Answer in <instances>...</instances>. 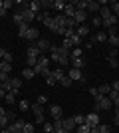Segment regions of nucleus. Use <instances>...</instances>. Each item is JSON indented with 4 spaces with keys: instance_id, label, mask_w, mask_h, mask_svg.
Wrapping results in <instances>:
<instances>
[{
    "instance_id": "obj_1",
    "label": "nucleus",
    "mask_w": 119,
    "mask_h": 133,
    "mask_svg": "<svg viewBox=\"0 0 119 133\" xmlns=\"http://www.w3.org/2000/svg\"><path fill=\"white\" fill-rule=\"evenodd\" d=\"M50 60L56 62V64H60V66H68L69 64V52L66 50V48H62V46H52L50 48Z\"/></svg>"
},
{
    "instance_id": "obj_2",
    "label": "nucleus",
    "mask_w": 119,
    "mask_h": 133,
    "mask_svg": "<svg viewBox=\"0 0 119 133\" xmlns=\"http://www.w3.org/2000/svg\"><path fill=\"white\" fill-rule=\"evenodd\" d=\"M113 107V103H111V99H109L107 95H99V97H95V109H111Z\"/></svg>"
},
{
    "instance_id": "obj_3",
    "label": "nucleus",
    "mask_w": 119,
    "mask_h": 133,
    "mask_svg": "<svg viewBox=\"0 0 119 133\" xmlns=\"http://www.w3.org/2000/svg\"><path fill=\"white\" fill-rule=\"evenodd\" d=\"M68 78L72 79V82H85L83 72H81V70H75V68H72V70L68 72Z\"/></svg>"
},
{
    "instance_id": "obj_4",
    "label": "nucleus",
    "mask_w": 119,
    "mask_h": 133,
    "mask_svg": "<svg viewBox=\"0 0 119 133\" xmlns=\"http://www.w3.org/2000/svg\"><path fill=\"white\" fill-rule=\"evenodd\" d=\"M24 125H26V121L18 117V119H16V121H14V123H10V125H8V131H10V133H22Z\"/></svg>"
},
{
    "instance_id": "obj_5",
    "label": "nucleus",
    "mask_w": 119,
    "mask_h": 133,
    "mask_svg": "<svg viewBox=\"0 0 119 133\" xmlns=\"http://www.w3.org/2000/svg\"><path fill=\"white\" fill-rule=\"evenodd\" d=\"M85 125H87V127H97V125H99V115H97V113H89V115H85Z\"/></svg>"
},
{
    "instance_id": "obj_6",
    "label": "nucleus",
    "mask_w": 119,
    "mask_h": 133,
    "mask_svg": "<svg viewBox=\"0 0 119 133\" xmlns=\"http://www.w3.org/2000/svg\"><path fill=\"white\" fill-rule=\"evenodd\" d=\"M64 16L66 18H74L75 16V2H68L64 8Z\"/></svg>"
},
{
    "instance_id": "obj_7",
    "label": "nucleus",
    "mask_w": 119,
    "mask_h": 133,
    "mask_svg": "<svg viewBox=\"0 0 119 133\" xmlns=\"http://www.w3.org/2000/svg\"><path fill=\"white\" fill-rule=\"evenodd\" d=\"M26 40H28V42H38L40 40V30L38 28H30L28 34H26Z\"/></svg>"
},
{
    "instance_id": "obj_8",
    "label": "nucleus",
    "mask_w": 119,
    "mask_h": 133,
    "mask_svg": "<svg viewBox=\"0 0 119 133\" xmlns=\"http://www.w3.org/2000/svg\"><path fill=\"white\" fill-rule=\"evenodd\" d=\"M36 46H38V50L42 52V54H44L46 50H50V48H52V44H50V42H48L46 38H40L38 42H36Z\"/></svg>"
},
{
    "instance_id": "obj_9",
    "label": "nucleus",
    "mask_w": 119,
    "mask_h": 133,
    "mask_svg": "<svg viewBox=\"0 0 119 133\" xmlns=\"http://www.w3.org/2000/svg\"><path fill=\"white\" fill-rule=\"evenodd\" d=\"M74 20H75V24L78 26H81V24L87 20V12H81V10H75V16H74Z\"/></svg>"
},
{
    "instance_id": "obj_10",
    "label": "nucleus",
    "mask_w": 119,
    "mask_h": 133,
    "mask_svg": "<svg viewBox=\"0 0 119 133\" xmlns=\"http://www.w3.org/2000/svg\"><path fill=\"white\" fill-rule=\"evenodd\" d=\"M69 62H72V68H75V70H83L85 68L83 58H69Z\"/></svg>"
},
{
    "instance_id": "obj_11",
    "label": "nucleus",
    "mask_w": 119,
    "mask_h": 133,
    "mask_svg": "<svg viewBox=\"0 0 119 133\" xmlns=\"http://www.w3.org/2000/svg\"><path fill=\"white\" fill-rule=\"evenodd\" d=\"M62 121H64V129H66L68 133H72V131H74L75 123H74V119H72V117H62Z\"/></svg>"
},
{
    "instance_id": "obj_12",
    "label": "nucleus",
    "mask_w": 119,
    "mask_h": 133,
    "mask_svg": "<svg viewBox=\"0 0 119 133\" xmlns=\"http://www.w3.org/2000/svg\"><path fill=\"white\" fill-rule=\"evenodd\" d=\"M30 109H32V113H34L36 117H40V115H44V105H40L38 101H34L32 105H30Z\"/></svg>"
},
{
    "instance_id": "obj_13",
    "label": "nucleus",
    "mask_w": 119,
    "mask_h": 133,
    "mask_svg": "<svg viewBox=\"0 0 119 133\" xmlns=\"http://www.w3.org/2000/svg\"><path fill=\"white\" fill-rule=\"evenodd\" d=\"M26 54H28V58H40V56H42V52L38 50V46H28V52H26Z\"/></svg>"
},
{
    "instance_id": "obj_14",
    "label": "nucleus",
    "mask_w": 119,
    "mask_h": 133,
    "mask_svg": "<svg viewBox=\"0 0 119 133\" xmlns=\"http://www.w3.org/2000/svg\"><path fill=\"white\" fill-rule=\"evenodd\" d=\"M75 34H78L79 38H85V36H89V28L85 26V24H81V26L75 28Z\"/></svg>"
},
{
    "instance_id": "obj_15",
    "label": "nucleus",
    "mask_w": 119,
    "mask_h": 133,
    "mask_svg": "<svg viewBox=\"0 0 119 133\" xmlns=\"http://www.w3.org/2000/svg\"><path fill=\"white\" fill-rule=\"evenodd\" d=\"M50 113L54 119H62V107L60 105H50Z\"/></svg>"
},
{
    "instance_id": "obj_16",
    "label": "nucleus",
    "mask_w": 119,
    "mask_h": 133,
    "mask_svg": "<svg viewBox=\"0 0 119 133\" xmlns=\"http://www.w3.org/2000/svg\"><path fill=\"white\" fill-rule=\"evenodd\" d=\"M97 10H101V4L95 0H87V12H97Z\"/></svg>"
},
{
    "instance_id": "obj_17",
    "label": "nucleus",
    "mask_w": 119,
    "mask_h": 133,
    "mask_svg": "<svg viewBox=\"0 0 119 133\" xmlns=\"http://www.w3.org/2000/svg\"><path fill=\"white\" fill-rule=\"evenodd\" d=\"M28 30H30V26L26 22H22L20 26H18V36L20 38H26V34H28Z\"/></svg>"
},
{
    "instance_id": "obj_18",
    "label": "nucleus",
    "mask_w": 119,
    "mask_h": 133,
    "mask_svg": "<svg viewBox=\"0 0 119 133\" xmlns=\"http://www.w3.org/2000/svg\"><path fill=\"white\" fill-rule=\"evenodd\" d=\"M99 12H101V16H99V18H101L103 22H105V20H107V18L111 16V14H113V12H111V8H109V6H101V10H99Z\"/></svg>"
},
{
    "instance_id": "obj_19",
    "label": "nucleus",
    "mask_w": 119,
    "mask_h": 133,
    "mask_svg": "<svg viewBox=\"0 0 119 133\" xmlns=\"http://www.w3.org/2000/svg\"><path fill=\"white\" fill-rule=\"evenodd\" d=\"M10 85H12V91H18V89L22 88V79H20V78H12Z\"/></svg>"
},
{
    "instance_id": "obj_20",
    "label": "nucleus",
    "mask_w": 119,
    "mask_h": 133,
    "mask_svg": "<svg viewBox=\"0 0 119 133\" xmlns=\"http://www.w3.org/2000/svg\"><path fill=\"white\" fill-rule=\"evenodd\" d=\"M28 8L34 12V14H38L40 8H42V6H40V0H32V2H28Z\"/></svg>"
},
{
    "instance_id": "obj_21",
    "label": "nucleus",
    "mask_w": 119,
    "mask_h": 133,
    "mask_svg": "<svg viewBox=\"0 0 119 133\" xmlns=\"http://www.w3.org/2000/svg\"><path fill=\"white\" fill-rule=\"evenodd\" d=\"M107 42L113 46V48H117V46H119V36H117V34H107Z\"/></svg>"
},
{
    "instance_id": "obj_22",
    "label": "nucleus",
    "mask_w": 119,
    "mask_h": 133,
    "mask_svg": "<svg viewBox=\"0 0 119 133\" xmlns=\"http://www.w3.org/2000/svg\"><path fill=\"white\" fill-rule=\"evenodd\" d=\"M66 4H68V2H64V0H54V6H52V8H56L58 12H62V14H64V8H66Z\"/></svg>"
},
{
    "instance_id": "obj_23",
    "label": "nucleus",
    "mask_w": 119,
    "mask_h": 133,
    "mask_svg": "<svg viewBox=\"0 0 119 133\" xmlns=\"http://www.w3.org/2000/svg\"><path fill=\"white\" fill-rule=\"evenodd\" d=\"M93 42H107V32H97L95 36H93Z\"/></svg>"
},
{
    "instance_id": "obj_24",
    "label": "nucleus",
    "mask_w": 119,
    "mask_h": 133,
    "mask_svg": "<svg viewBox=\"0 0 119 133\" xmlns=\"http://www.w3.org/2000/svg\"><path fill=\"white\" fill-rule=\"evenodd\" d=\"M10 70H12V64H8V62H0V72H4V74H8L10 76Z\"/></svg>"
},
{
    "instance_id": "obj_25",
    "label": "nucleus",
    "mask_w": 119,
    "mask_h": 133,
    "mask_svg": "<svg viewBox=\"0 0 119 133\" xmlns=\"http://www.w3.org/2000/svg\"><path fill=\"white\" fill-rule=\"evenodd\" d=\"M75 10L87 12V0H79V2H75Z\"/></svg>"
},
{
    "instance_id": "obj_26",
    "label": "nucleus",
    "mask_w": 119,
    "mask_h": 133,
    "mask_svg": "<svg viewBox=\"0 0 119 133\" xmlns=\"http://www.w3.org/2000/svg\"><path fill=\"white\" fill-rule=\"evenodd\" d=\"M52 76H54V78H56L58 82H60V79H62V78H66V72L58 68V70H52Z\"/></svg>"
},
{
    "instance_id": "obj_27",
    "label": "nucleus",
    "mask_w": 119,
    "mask_h": 133,
    "mask_svg": "<svg viewBox=\"0 0 119 133\" xmlns=\"http://www.w3.org/2000/svg\"><path fill=\"white\" fill-rule=\"evenodd\" d=\"M16 94H18V91H8V94L4 95L6 103H14V101H16Z\"/></svg>"
},
{
    "instance_id": "obj_28",
    "label": "nucleus",
    "mask_w": 119,
    "mask_h": 133,
    "mask_svg": "<svg viewBox=\"0 0 119 133\" xmlns=\"http://www.w3.org/2000/svg\"><path fill=\"white\" fill-rule=\"evenodd\" d=\"M36 74H34V70L32 68H26V70H22V78H26V79H32Z\"/></svg>"
},
{
    "instance_id": "obj_29",
    "label": "nucleus",
    "mask_w": 119,
    "mask_h": 133,
    "mask_svg": "<svg viewBox=\"0 0 119 133\" xmlns=\"http://www.w3.org/2000/svg\"><path fill=\"white\" fill-rule=\"evenodd\" d=\"M69 58H83V50L81 48H74L69 52Z\"/></svg>"
},
{
    "instance_id": "obj_30",
    "label": "nucleus",
    "mask_w": 119,
    "mask_h": 133,
    "mask_svg": "<svg viewBox=\"0 0 119 133\" xmlns=\"http://www.w3.org/2000/svg\"><path fill=\"white\" fill-rule=\"evenodd\" d=\"M40 6H42V10L48 12V8H52V6H54V0H40Z\"/></svg>"
},
{
    "instance_id": "obj_31",
    "label": "nucleus",
    "mask_w": 119,
    "mask_h": 133,
    "mask_svg": "<svg viewBox=\"0 0 119 133\" xmlns=\"http://www.w3.org/2000/svg\"><path fill=\"white\" fill-rule=\"evenodd\" d=\"M48 64H50V58H46L44 54L38 58V66H42V68H48Z\"/></svg>"
},
{
    "instance_id": "obj_32",
    "label": "nucleus",
    "mask_w": 119,
    "mask_h": 133,
    "mask_svg": "<svg viewBox=\"0 0 119 133\" xmlns=\"http://www.w3.org/2000/svg\"><path fill=\"white\" fill-rule=\"evenodd\" d=\"M62 48H66L68 52H72V50H74V44H72V40H69V38H64V42H62Z\"/></svg>"
},
{
    "instance_id": "obj_33",
    "label": "nucleus",
    "mask_w": 119,
    "mask_h": 133,
    "mask_svg": "<svg viewBox=\"0 0 119 133\" xmlns=\"http://www.w3.org/2000/svg\"><path fill=\"white\" fill-rule=\"evenodd\" d=\"M69 40H72L74 48H79V44H81V40H83V38H79L78 34H74V36H69Z\"/></svg>"
},
{
    "instance_id": "obj_34",
    "label": "nucleus",
    "mask_w": 119,
    "mask_h": 133,
    "mask_svg": "<svg viewBox=\"0 0 119 133\" xmlns=\"http://www.w3.org/2000/svg\"><path fill=\"white\" fill-rule=\"evenodd\" d=\"M99 94L101 95H109V91H111V85H107V83H105V85H99Z\"/></svg>"
},
{
    "instance_id": "obj_35",
    "label": "nucleus",
    "mask_w": 119,
    "mask_h": 133,
    "mask_svg": "<svg viewBox=\"0 0 119 133\" xmlns=\"http://www.w3.org/2000/svg\"><path fill=\"white\" fill-rule=\"evenodd\" d=\"M72 119H74L75 125H83V123H85V115H74Z\"/></svg>"
},
{
    "instance_id": "obj_36",
    "label": "nucleus",
    "mask_w": 119,
    "mask_h": 133,
    "mask_svg": "<svg viewBox=\"0 0 119 133\" xmlns=\"http://www.w3.org/2000/svg\"><path fill=\"white\" fill-rule=\"evenodd\" d=\"M109 8H111V12H113V16L119 18V2H111V6H109Z\"/></svg>"
},
{
    "instance_id": "obj_37",
    "label": "nucleus",
    "mask_w": 119,
    "mask_h": 133,
    "mask_svg": "<svg viewBox=\"0 0 119 133\" xmlns=\"http://www.w3.org/2000/svg\"><path fill=\"white\" fill-rule=\"evenodd\" d=\"M18 107H20V111H28L30 109V103L26 99H24V101H18Z\"/></svg>"
},
{
    "instance_id": "obj_38",
    "label": "nucleus",
    "mask_w": 119,
    "mask_h": 133,
    "mask_svg": "<svg viewBox=\"0 0 119 133\" xmlns=\"http://www.w3.org/2000/svg\"><path fill=\"white\" fill-rule=\"evenodd\" d=\"M72 83H74V82H72V79H69L68 76H66V78H62V79H60V85H64V88H69Z\"/></svg>"
},
{
    "instance_id": "obj_39",
    "label": "nucleus",
    "mask_w": 119,
    "mask_h": 133,
    "mask_svg": "<svg viewBox=\"0 0 119 133\" xmlns=\"http://www.w3.org/2000/svg\"><path fill=\"white\" fill-rule=\"evenodd\" d=\"M97 129H99V133H109V131H111V127H109V125H105V123H99V125H97Z\"/></svg>"
},
{
    "instance_id": "obj_40",
    "label": "nucleus",
    "mask_w": 119,
    "mask_h": 133,
    "mask_svg": "<svg viewBox=\"0 0 119 133\" xmlns=\"http://www.w3.org/2000/svg\"><path fill=\"white\" fill-rule=\"evenodd\" d=\"M22 133H34V123H26L22 129Z\"/></svg>"
},
{
    "instance_id": "obj_41",
    "label": "nucleus",
    "mask_w": 119,
    "mask_h": 133,
    "mask_svg": "<svg viewBox=\"0 0 119 133\" xmlns=\"http://www.w3.org/2000/svg\"><path fill=\"white\" fill-rule=\"evenodd\" d=\"M107 64H109V68H117L119 60H117V58H107Z\"/></svg>"
},
{
    "instance_id": "obj_42",
    "label": "nucleus",
    "mask_w": 119,
    "mask_h": 133,
    "mask_svg": "<svg viewBox=\"0 0 119 133\" xmlns=\"http://www.w3.org/2000/svg\"><path fill=\"white\" fill-rule=\"evenodd\" d=\"M75 133H89V127H87V125H78V129H75Z\"/></svg>"
},
{
    "instance_id": "obj_43",
    "label": "nucleus",
    "mask_w": 119,
    "mask_h": 133,
    "mask_svg": "<svg viewBox=\"0 0 119 133\" xmlns=\"http://www.w3.org/2000/svg\"><path fill=\"white\" fill-rule=\"evenodd\" d=\"M46 83H48V85H56V83H58V79H56V78H54V76L50 74V76L46 78Z\"/></svg>"
},
{
    "instance_id": "obj_44",
    "label": "nucleus",
    "mask_w": 119,
    "mask_h": 133,
    "mask_svg": "<svg viewBox=\"0 0 119 133\" xmlns=\"http://www.w3.org/2000/svg\"><path fill=\"white\" fill-rule=\"evenodd\" d=\"M44 133H54V123H44Z\"/></svg>"
},
{
    "instance_id": "obj_45",
    "label": "nucleus",
    "mask_w": 119,
    "mask_h": 133,
    "mask_svg": "<svg viewBox=\"0 0 119 133\" xmlns=\"http://www.w3.org/2000/svg\"><path fill=\"white\" fill-rule=\"evenodd\" d=\"M91 24H93V26H101L103 20H101L99 16H93V18H91Z\"/></svg>"
},
{
    "instance_id": "obj_46",
    "label": "nucleus",
    "mask_w": 119,
    "mask_h": 133,
    "mask_svg": "<svg viewBox=\"0 0 119 133\" xmlns=\"http://www.w3.org/2000/svg\"><path fill=\"white\" fill-rule=\"evenodd\" d=\"M89 94H91V97H93V99L101 95V94H99V89H97V88H89Z\"/></svg>"
},
{
    "instance_id": "obj_47",
    "label": "nucleus",
    "mask_w": 119,
    "mask_h": 133,
    "mask_svg": "<svg viewBox=\"0 0 119 133\" xmlns=\"http://www.w3.org/2000/svg\"><path fill=\"white\" fill-rule=\"evenodd\" d=\"M117 56H119V50H117V48H111L109 54H107V58H117Z\"/></svg>"
},
{
    "instance_id": "obj_48",
    "label": "nucleus",
    "mask_w": 119,
    "mask_h": 133,
    "mask_svg": "<svg viewBox=\"0 0 119 133\" xmlns=\"http://www.w3.org/2000/svg\"><path fill=\"white\" fill-rule=\"evenodd\" d=\"M14 22H16V26H20V24L24 22V20H22V16H20L18 12H16V14H14Z\"/></svg>"
},
{
    "instance_id": "obj_49",
    "label": "nucleus",
    "mask_w": 119,
    "mask_h": 133,
    "mask_svg": "<svg viewBox=\"0 0 119 133\" xmlns=\"http://www.w3.org/2000/svg\"><path fill=\"white\" fill-rule=\"evenodd\" d=\"M12 6H14V2H12V0H4V8H6V10H10Z\"/></svg>"
},
{
    "instance_id": "obj_50",
    "label": "nucleus",
    "mask_w": 119,
    "mask_h": 133,
    "mask_svg": "<svg viewBox=\"0 0 119 133\" xmlns=\"http://www.w3.org/2000/svg\"><path fill=\"white\" fill-rule=\"evenodd\" d=\"M36 101H38L40 105H44L46 101H48V97H46V95H40V97H38V99H36Z\"/></svg>"
},
{
    "instance_id": "obj_51",
    "label": "nucleus",
    "mask_w": 119,
    "mask_h": 133,
    "mask_svg": "<svg viewBox=\"0 0 119 133\" xmlns=\"http://www.w3.org/2000/svg\"><path fill=\"white\" fill-rule=\"evenodd\" d=\"M111 89H113V91H119V79H115V82L111 83Z\"/></svg>"
},
{
    "instance_id": "obj_52",
    "label": "nucleus",
    "mask_w": 119,
    "mask_h": 133,
    "mask_svg": "<svg viewBox=\"0 0 119 133\" xmlns=\"http://www.w3.org/2000/svg\"><path fill=\"white\" fill-rule=\"evenodd\" d=\"M36 123H38V125H44V115H40V117H36Z\"/></svg>"
},
{
    "instance_id": "obj_53",
    "label": "nucleus",
    "mask_w": 119,
    "mask_h": 133,
    "mask_svg": "<svg viewBox=\"0 0 119 133\" xmlns=\"http://www.w3.org/2000/svg\"><path fill=\"white\" fill-rule=\"evenodd\" d=\"M6 14H8V10H6V8H0V16H6Z\"/></svg>"
},
{
    "instance_id": "obj_54",
    "label": "nucleus",
    "mask_w": 119,
    "mask_h": 133,
    "mask_svg": "<svg viewBox=\"0 0 119 133\" xmlns=\"http://www.w3.org/2000/svg\"><path fill=\"white\" fill-rule=\"evenodd\" d=\"M4 56H6V50H4V48H0V58H2V60H4Z\"/></svg>"
},
{
    "instance_id": "obj_55",
    "label": "nucleus",
    "mask_w": 119,
    "mask_h": 133,
    "mask_svg": "<svg viewBox=\"0 0 119 133\" xmlns=\"http://www.w3.org/2000/svg\"><path fill=\"white\" fill-rule=\"evenodd\" d=\"M115 125H119V113L115 111Z\"/></svg>"
},
{
    "instance_id": "obj_56",
    "label": "nucleus",
    "mask_w": 119,
    "mask_h": 133,
    "mask_svg": "<svg viewBox=\"0 0 119 133\" xmlns=\"http://www.w3.org/2000/svg\"><path fill=\"white\" fill-rule=\"evenodd\" d=\"M89 133H99V129H97V127H91V129H89Z\"/></svg>"
},
{
    "instance_id": "obj_57",
    "label": "nucleus",
    "mask_w": 119,
    "mask_h": 133,
    "mask_svg": "<svg viewBox=\"0 0 119 133\" xmlns=\"http://www.w3.org/2000/svg\"><path fill=\"white\" fill-rule=\"evenodd\" d=\"M4 95H6V91L2 89V85H0V97H4Z\"/></svg>"
},
{
    "instance_id": "obj_58",
    "label": "nucleus",
    "mask_w": 119,
    "mask_h": 133,
    "mask_svg": "<svg viewBox=\"0 0 119 133\" xmlns=\"http://www.w3.org/2000/svg\"><path fill=\"white\" fill-rule=\"evenodd\" d=\"M4 113H6V111H4V107H0V117L4 115Z\"/></svg>"
},
{
    "instance_id": "obj_59",
    "label": "nucleus",
    "mask_w": 119,
    "mask_h": 133,
    "mask_svg": "<svg viewBox=\"0 0 119 133\" xmlns=\"http://www.w3.org/2000/svg\"><path fill=\"white\" fill-rule=\"evenodd\" d=\"M0 133H10V131H8V127H6V129H2V131H0Z\"/></svg>"
},
{
    "instance_id": "obj_60",
    "label": "nucleus",
    "mask_w": 119,
    "mask_h": 133,
    "mask_svg": "<svg viewBox=\"0 0 119 133\" xmlns=\"http://www.w3.org/2000/svg\"><path fill=\"white\" fill-rule=\"evenodd\" d=\"M0 8H4V2H0Z\"/></svg>"
},
{
    "instance_id": "obj_61",
    "label": "nucleus",
    "mask_w": 119,
    "mask_h": 133,
    "mask_svg": "<svg viewBox=\"0 0 119 133\" xmlns=\"http://www.w3.org/2000/svg\"><path fill=\"white\" fill-rule=\"evenodd\" d=\"M115 109H119V107H115Z\"/></svg>"
},
{
    "instance_id": "obj_62",
    "label": "nucleus",
    "mask_w": 119,
    "mask_h": 133,
    "mask_svg": "<svg viewBox=\"0 0 119 133\" xmlns=\"http://www.w3.org/2000/svg\"><path fill=\"white\" fill-rule=\"evenodd\" d=\"M117 95H119V91H117Z\"/></svg>"
},
{
    "instance_id": "obj_63",
    "label": "nucleus",
    "mask_w": 119,
    "mask_h": 133,
    "mask_svg": "<svg viewBox=\"0 0 119 133\" xmlns=\"http://www.w3.org/2000/svg\"><path fill=\"white\" fill-rule=\"evenodd\" d=\"M54 133H56V131H54Z\"/></svg>"
}]
</instances>
